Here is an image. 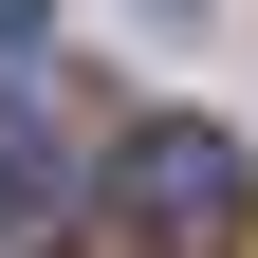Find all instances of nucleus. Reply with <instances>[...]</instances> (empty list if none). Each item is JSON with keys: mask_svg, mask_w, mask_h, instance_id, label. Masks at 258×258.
<instances>
[{"mask_svg": "<svg viewBox=\"0 0 258 258\" xmlns=\"http://www.w3.org/2000/svg\"><path fill=\"white\" fill-rule=\"evenodd\" d=\"M111 221H129L148 258H240V240H258V148L203 129V111H148V129L111 148Z\"/></svg>", "mask_w": 258, "mask_h": 258, "instance_id": "1", "label": "nucleus"}, {"mask_svg": "<svg viewBox=\"0 0 258 258\" xmlns=\"http://www.w3.org/2000/svg\"><path fill=\"white\" fill-rule=\"evenodd\" d=\"M0 240H19V258L55 240V148H37V129H19V111H0Z\"/></svg>", "mask_w": 258, "mask_h": 258, "instance_id": "2", "label": "nucleus"}, {"mask_svg": "<svg viewBox=\"0 0 258 258\" xmlns=\"http://www.w3.org/2000/svg\"><path fill=\"white\" fill-rule=\"evenodd\" d=\"M19 55H37V0H0V74H19Z\"/></svg>", "mask_w": 258, "mask_h": 258, "instance_id": "3", "label": "nucleus"}, {"mask_svg": "<svg viewBox=\"0 0 258 258\" xmlns=\"http://www.w3.org/2000/svg\"><path fill=\"white\" fill-rule=\"evenodd\" d=\"M148 19H203V0H148Z\"/></svg>", "mask_w": 258, "mask_h": 258, "instance_id": "4", "label": "nucleus"}]
</instances>
